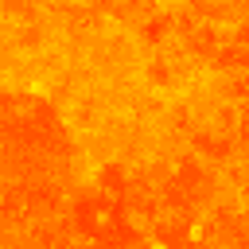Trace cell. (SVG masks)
<instances>
[{"instance_id": "1", "label": "cell", "mask_w": 249, "mask_h": 249, "mask_svg": "<svg viewBox=\"0 0 249 249\" xmlns=\"http://www.w3.org/2000/svg\"><path fill=\"white\" fill-rule=\"evenodd\" d=\"M148 249H167V245L163 241H148Z\"/></svg>"}]
</instances>
